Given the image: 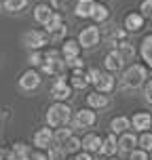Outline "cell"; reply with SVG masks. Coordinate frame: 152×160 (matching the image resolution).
<instances>
[{"label":"cell","mask_w":152,"mask_h":160,"mask_svg":"<svg viewBox=\"0 0 152 160\" xmlns=\"http://www.w3.org/2000/svg\"><path fill=\"white\" fill-rule=\"evenodd\" d=\"M70 108L66 103H55L49 108L47 112V122L49 127H66L68 122H70Z\"/></svg>","instance_id":"1"},{"label":"cell","mask_w":152,"mask_h":160,"mask_svg":"<svg viewBox=\"0 0 152 160\" xmlns=\"http://www.w3.org/2000/svg\"><path fill=\"white\" fill-rule=\"evenodd\" d=\"M146 78V68L144 65H131L125 76H123V87L125 88H137Z\"/></svg>","instance_id":"2"},{"label":"cell","mask_w":152,"mask_h":160,"mask_svg":"<svg viewBox=\"0 0 152 160\" xmlns=\"http://www.w3.org/2000/svg\"><path fill=\"white\" fill-rule=\"evenodd\" d=\"M49 40V34L47 32H38V30H32V32H25L24 34V44L30 48H40L45 47Z\"/></svg>","instance_id":"3"},{"label":"cell","mask_w":152,"mask_h":160,"mask_svg":"<svg viewBox=\"0 0 152 160\" xmlns=\"http://www.w3.org/2000/svg\"><path fill=\"white\" fill-rule=\"evenodd\" d=\"M97 40H99V30H97L95 25H91V28H85V30L78 34V42H80V47H85V48L95 47Z\"/></svg>","instance_id":"4"},{"label":"cell","mask_w":152,"mask_h":160,"mask_svg":"<svg viewBox=\"0 0 152 160\" xmlns=\"http://www.w3.org/2000/svg\"><path fill=\"white\" fill-rule=\"evenodd\" d=\"M51 95L55 97L57 101H66L68 97H72V88L66 84L64 76H57L55 84H53V88H51Z\"/></svg>","instance_id":"5"},{"label":"cell","mask_w":152,"mask_h":160,"mask_svg":"<svg viewBox=\"0 0 152 160\" xmlns=\"http://www.w3.org/2000/svg\"><path fill=\"white\" fill-rule=\"evenodd\" d=\"M95 112H91V110H80V112H76V116H74V127L76 128H89L95 124Z\"/></svg>","instance_id":"6"},{"label":"cell","mask_w":152,"mask_h":160,"mask_svg":"<svg viewBox=\"0 0 152 160\" xmlns=\"http://www.w3.org/2000/svg\"><path fill=\"white\" fill-rule=\"evenodd\" d=\"M66 65H68V61H61L59 57H55V59H45V63H42V72L53 74V76H64Z\"/></svg>","instance_id":"7"},{"label":"cell","mask_w":152,"mask_h":160,"mask_svg":"<svg viewBox=\"0 0 152 160\" xmlns=\"http://www.w3.org/2000/svg\"><path fill=\"white\" fill-rule=\"evenodd\" d=\"M55 139V135H53V131L51 128H40V131H36V135H34V145H38V148H49V143Z\"/></svg>","instance_id":"8"},{"label":"cell","mask_w":152,"mask_h":160,"mask_svg":"<svg viewBox=\"0 0 152 160\" xmlns=\"http://www.w3.org/2000/svg\"><path fill=\"white\" fill-rule=\"evenodd\" d=\"M137 143H139V141L135 139V135H133V133H125V135L118 139V150L123 154H131L133 150H135Z\"/></svg>","instance_id":"9"},{"label":"cell","mask_w":152,"mask_h":160,"mask_svg":"<svg viewBox=\"0 0 152 160\" xmlns=\"http://www.w3.org/2000/svg\"><path fill=\"white\" fill-rule=\"evenodd\" d=\"M125 28H127L129 32H139L142 28H144V15H139V13H129L125 17Z\"/></svg>","instance_id":"10"},{"label":"cell","mask_w":152,"mask_h":160,"mask_svg":"<svg viewBox=\"0 0 152 160\" xmlns=\"http://www.w3.org/2000/svg\"><path fill=\"white\" fill-rule=\"evenodd\" d=\"M102 139L95 135V133H89V135H85V139H82V150H87V152H102Z\"/></svg>","instance_id":"11"},{"label":"cell","mask_w":152,"mask_h":160,"mask_svg":"<svg viewBox=\"0 0 152 160\" xmlns=\"http://www.w3.org/2000/svg\"><path fill=\"white\" fill-rule=\"evenodd\" d=\"M19 84H21V88H25V91H32V88H36L40 84V76L36 72H25L21 78H19Z\"/></svg>","instance_id":"12"},{"label":"cell","mask_w":152,"mask_h":160,"mask_svg":"<svg viewBox=\"0 0 152 160\" xmlns=\"http://www.w3.org/2000/svg\"><path fill=\"white\" fill-rule=\"evenodd\" d=\"M97 87V91H102V93H108V91H112V87H114V78L110 76V74H104V72H99L97 74V78H95V82H93Z\"/></svg>","instance_id":"13"},{"label":"cell","mask_w":152,"mask_h":160,"mask_svg":"<svg viewBox=\"0 0 152 160\" xmlns=\"http://www.w3.org/2000/svg\"><path fill=\"white\" fill-rule=\"evenodd\" d=\"M53 17V8L49 7V4H38V7L34 8V19L38 21V23H49V19Z\"/></svg>","instance_id":"14"},{"label":"cell","mask_w":152,"mask_h":160,"mask_svg":"<svg viewBox=\"0 0 152 160\" xmlns=\"http://www.w3.org/2000/svg\"><path fill=\"white\" fill-rule=\"evenodd\" d=\"M95 0H78L76 4V17H93Z\"/></svg>","instance_id":"15"},{"label":"cell","mask_w":152,"mask_h":160,"mask_svg":"<svg viewBox=\"0 0 152 160\" xmlns=\"http://www.w3.org/2000/svg\"><path fill=\"white\" fill-rule=\"evenodd\" d=\"M123 55H120L118 51H112V53H108L106 55V68L110 70V72H116V70H120L123 68Z\"/></svg>","instance_id":"16"},{"label":"cell","mask_w":152,"mask_h":160,"mask_svg":"<svg viewBox=\"0 0 152 160\" xmlns=\"http://www.w3.org/2000/svg\"><path fill=\"white\" fill-rule=\"evenodd\" d=\"M152 124V116L146 112H139L133 116V128H137V131H146V128H150Z\"/></svg>","instance_id":"17"},{"label":"cell","mask_w":152,"mask_h":160,"mask_svg":"<svg viewBox=\"0 0 152 160\" xmlns=\"http://www.w3.org/2000/svg\"><path fill=\"white\" fill-rule=\"evenodd\" d=\"M87 103L91 105V108H99V110H102V108H106V105L110 103V99H108L102 91H97V93H91V95L87 97Z\"/></svg>","instance_id":"18"},{"label":"cell","mask_w":152,"mask_h":160,"mask_svg":"<svg viewBox=\"0 0 152 160\" xmlns=\"http://www.w3.org/2000/svg\"><path fill=\"white\" fill-rule=\"evenodd\" d=\"M78 51H80V42H76V40H66L64 48H61L66 61H70V59H74V57H78Z\"/></svg>","instance_id":"19"},{"label":"cell","mask_w":152,"mask_h":160,"mask_svg":"<svg viewBox=\"0 0 152 160\" xmlns=\"http://www.w3.org/2000/svg\"><path fill=\"white\" fill-rule=\"evenodd\" d=\"M8 160H30V150L24 143H15V148L8 154Z\"/></svg>","instance_id":"20"},{"label":"cell","mask_w":152,"mask_h":160,"mask_svg":"<svg viewBox=\"0 0 152 160\" xmlns=\"http://www.w3.org/2000/svg\"><path fill=\"white\" fill-rule=\"evenodd\" d=\"M129 127H131V120L127 116H118V118H114L110 122V131L112 133H125V128H129Z\"/></svg>","instance_id":"21"},{"label":"cell","mask_w":152,"mask_h":160,"mask_svg":"<svg viewBox=\"0 0 152 160\" xmlns=\"http://www.w3.org/2000/svg\"><path fill=\"white\" fill-rule=\"evenodd\" d=\"M116 133H112V135H108L104 139V143H102V152L104 154H108V156H110V154H114L116 152V148H118V141H116Z\"/></svg>","instance_id":"22"},{"label":"cell","mask_w":152,"mask_h":160,"mask_svg":"<svg viewBox=\"0 0 152 160\" xmlns=\"http://www.w3.org/2000/svg\"><path fill=\"white\" fill-rule=\"evenodd\" d=\"M142 57L144 61L152 68V36H146L144 42H142Z\"/></svg>","instance_id":"23"},{"label":"cell","mask_w":152,"mask_h":160,"mask_svg":"<svg viewBox=\"0 0 152 160\" xmlns=\"http://www.w3.org/2000/svg\"><path fill=\"white\" fill-rule=\"evenodd\" d=\"M89 82H91V80H89V76H85L80 70H76V72L72 74V87L74 88H85Z\"/></svg>","instance_id":"24"},{"label":"cell","mask_w":152,"mask_h":160,"mask_svg":"<svg viewBox=\"0 0 152 160\" xmlns=\"http://www.w3.org/2000/svg\"><path fill=\"white\" fill-rule=\"evenodd\" d=\"M118 53L123 55L125 61H129V59L135 57V48H133V44H129L127 40H125V42H120V44H118Z\"/></svg>","instance_id":"25"},{"label":"cell","mask_w":152,"mask_h":160,"mask_svg":"<svg viewBox=\"0 0 152 160\" xmlns=\"http://www.w3.org/2000/svg\"><path fill=\"white\" fill-rule=\"evenodd\" d=\"M25 4H28V0H4V8L8 13H17V11L25 8Z\"/></svg>","instance_id":"26"},{"label":"cell","mask_w":152,"mask_h":160,"mask_svg":"<svg viewBox=\"0 0 152 160\" xmlns=\"http://www.w3.org/2000/svg\"><path fill=\"white\" fill-rule=\"evenodd\" d=\"M66 150L64 145H53L51 150H49V160H66Z\"/></svg>","instance_id":"27"},{"label":"cell","mask_w":152,"mask_h":160,"mask_svg":"<svg viewBox=\"0 0 152 160\" xmlns=\"http://www.w3.org/2000/svg\"><path fill=\"white\" fill-rule=\"evenodd\" d=\"M108 15H110V13H108V8H106L104 4H95V11H93V19H95V21L104 23L106 19H108Z\"/></svg>","instance_id":"28"},{"label":"cell","mask_w":152,"mask_h":160,"mask_svg":"<svg viewBox=\"0 0 152 160\" xmlns=\"http://www.w3.org/2000/svg\"><path fill=\"white\" fill-rule=\"evenodd\" d=\"M61 25H64V19H61V15H59V13H53V17L49 19V23H47V34L53 32V30H57V28H61Z\"/></svg>","instance_id":"29"},{"label":"cell","mask_w":152,"mask_h":160,"mask_svg":"<svg viewBox=\"0 0 152 160\" xmlns=\"http://www.w3.org/2000/svg\"><path fill=\"white\" fill-rule=\"evenodd\" d=\"M80 145H82V141H80L78 137H70V139H68V141L64 143V148L68 150V152H78Z\"/></svg>","instance_id":"30"},{"label":"cell","mask_w":152,"mask_h":160,"mask_svg":"<svg viewBox=\"0 0 152 160\" xmlns=\"http://www.w3.org/2000/svg\"><path fill=\"white\" fill-rule=\"evenodd\" d=\"M70 137H72V131H70V128H59L55 133V141L57 143H66Z\"/></svg>","instance_id":"31"},{"label":"cell","mask_w":152,"mask_h":160,"mask_svg":"<svg viewBox=\"0 0 152 160\" xmlns=\"http://www.w3.org/2000/svg\"><path fill=\"white\" fill-rule=\"evenodd\" d=\"M139 145L144 148L146 152H150L152 150V133H144V135L139 137Z\"/></svg>","instance_id":"32"},{"label":"cell","mask_w":152,"mask_h":160,"mask_svg":"<svg viewBox=\"0 0 152 160\" xmlns=\"http://www.w3.org/2000/svg\"><path fill=\"white\" fill-rule=\"evenodd\" d=\"M64 34H66V25H61V28H57L53 32H49V40H61Z\"/></svg>","instance_id":"33"},{"label":"cell","mask_w":152,"mask_h":160,"mask_svg":"<svg viewBox=\"0 0 152 160\" xmlns=\"http://www.w3.org/2000/svg\"><path fill=\"white\" fill-rule=\"evenodd\" d=\"M131 160H148V152H146L144 148L142 150H133L131 152Z\"/></svg>","instance_id":"34"},{"label":"cell","mask_w":152,"mask_h":160,"mask_svg":"<svg viewBox=\"0 0 152 160\" xmlns=\"http://www.w3.org/2000/svg\"><path fill=\"white\" fill-rule=\"evenodd\" d=\"M142 15L152 17V0H144V2H142Z\"/></svg>","instance_id":"35"},{"label":"cell","mask_w":152,"mask_h":160,"mask_svg":"<svg viewBox=\"0 0 152 160\" xmlns=\"http://www.w3.org/2000/svg\"><path fill=\"white\" fill-rule=\"evenodd\" d=\"M30 63L32 65H42V55H40V53H32V55H30Z\"/></svg>","instance_id":"36"},{"label":"cell","mask_w":152,"mask_h":160,"mask_svg":"<svg viewBox=\"0 0 152 160\" xmlns=\"http://www.w3.org/2000/svg\"><path fill=\"white\" fill-rule=\"evenodd\" d=\"M68 65H70V68H74V70H82V59L74 57V59H70V61H68Z\"/></svg>","instance_id":"37"},{"label":"cell","mask_w":152,"mask_h":160,"mask_svg":"<svg viewBox=\"0 0 152 160\" xmlns=\"http://www.w3.org/2000/svg\"><path fill=\"white\" fill-rule=\"evenodd\" d=\"M76 160H93V158H91V152L85 150V152H80L78 156H76Z\"/></svg>","instance_id":"38"},{"label":"cell","mask_w":152,"mask_h":160,"mask_svg":"<svg viewBox=\"0 0 152 160\" xmlns=\"http://www.w3.org/2000/svg\"><path fill=\"white\" fill-rule=\"evenodd\" d=\"M146 99L152 103V80L148 82V87H146Z\"/></svg>","instance_id":"39"},{"label":"cell","mask_w":152,"mask_h":160,"mask_svg":"<svg viewBox=\"0 0 152 160\" xmlns=\"http://www.w3.org/2000/svg\"><path fill=\"white\" fill-rule=\"evenodd\" d=\"M30 160H49V156H45V154L36 152V154H32V156H30Z\"/></svg>","instance_id":"40"},{"label":"cell","mask_w":152,"mask_h":160,"mask_svg":"<svg viewBox=\"0 0 152 160\" xmlns=\"http://www.w3.org/2000/svg\"><path fill=\"white\" fill-rule=\"evenodd\" d=\"M64 2H66V0H53V7H55V8H61V7H64Z\"/></svg>","instance_id":"41"},{"label":"cell","mask_w":152,"mask_h":160,"mask_svg":"<svg viewBox=\"0 0 152 160\" xmlns=\"http://www.w3.org/2000/svg\"><path fill=\"white\" fill-rule=\"evenodd\" d=\"M110 160H116V158H110Z\"/></svg>","instance_id":"42"},{"label":"cell","mask_w":152,"mask_h":160,"mask_svg":"<svg viewBox=\"0 0 152 160\" xmlns=\"http://www.w3.org/2000/svg\"><path fill=\"white\" fill-rule=\"evenodd\" d=\"M0 160H2V156H0Z\"/></svg>","instance_id":"43"},{"label":"cell","mask_w":152,"mask_h":160,"mask_svg":"<svg viewBox=\"0 0 152 160\" xmlns=\"http://www.w3.org/2000/svg\"><path fill=\"white\" fill-rule=\"evenodd\" d=\"M150 19H152V17H150Z\"/></svg>","instance_id":"44"}]
</instances>
